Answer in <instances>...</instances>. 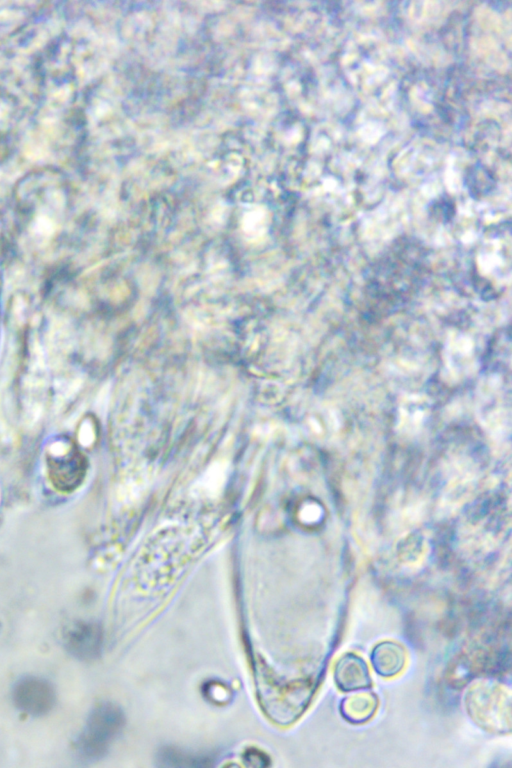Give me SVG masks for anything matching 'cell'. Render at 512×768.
Returning <instances> with one entry per match:
<instances>
[{
  "instance_id": "277c9868",
  "label": "cell",
  "mask_w": 512,
  "mask_h": 768,
  "mask_svg": "<svg viewBox=\"0 0 512 768\" xmlns=\"http://www.w3.org/2000/svg\"><path fill=\"white\" fill-rule=\"evenodd\" d=\"M66 649L81 660H91L99 656L102 647V631L91 622L73 624L65 633Z\"/></svg>"
},
{
  "instance_id": "52a82bcc",
  "label": "cell",
  "mask_w": 512,
  "mask_h": 768,
  "mask_svg": "<svg viewBox=\"0 0 512 768\" xmlns=\"http://www.w3.org/2000/svg\"><path fill=\"white\" fill-rule=\"evenodd\" d=\"M321 515V509L316 504L309 505L307 507V511L305 512V518L309 521H315L318 520V518Z\"/></svg>"
},
{
  "instance_id": "ba28073f",
  "label": "cell",
  "mask_w": 512,
  "mask_h": 768,
  "mask_svg": "<svg viewBox=\"0 0 512 768\" xmlns=\"http://www.w3.org/2000/svg\"><path fill=\"white\" fill-rule=\"evenodd\" d=\"M262 759L263 758L260 752L251 751V752H247L245 755V760L249 761L253 766H262L261 764Z\"/></svg>"
},
{
  "instance_id": "6da1fadb",
  "label": "cell",
  "mask_w": 512,
  "mask_h": 768,
  "mask_svg": "<svg viewBox=\"0 0 512 768\" xmlns=\"http://www.w3.org/2000/svg\"><path fill=\"white\" fill-rule=\"evenodd\" d=\"M124 724L122 712L112 704H101L89 715L77 741V751L85 759H97L108 749Z\"/></svg>"
},
{
  "instance_id": "8992f818",
  "label": "cell",
  "mask_w": 512,
  "mask_h": 768,
  "mask_svg": "<svg viewBox=\"0 0 512 768\" xmlns=\"http://www.w3.org/2000/svg\"><path fill=\"white\" fill-rule=\"evenodd\" d=\"M13 118L10 113V109L5 106V103L0 105V160H3L8 156V152L12 148L13 134Z\"/></svg>"
},
{
  "instance_id": "3957f363",
  "label": "cell",
  "mask_w": 512,
  "mask_h": 768,
  "mask_svg": "<svg viewBox=\"0 0 512 768\" xmlns=\"http://www.w3.org/2000/svg\"><path fill=\"white\" fill-rule=\"evenodd\" d=\"M49 476L54 486L61 491H71L82 481L85 463L82 455L75 449L53 453L47 458Z\"/></svg>"
},
{
  "instance_id": "5b68a950",
  "label": "cell",
  "mask_w": 512,
  "mask_h": 768,
  "mask_svg": "<svg viewBox=\"0 0 512 768\" xmlns=\"http://www.w3.org/2000/svg\"><path fill=\"white\" fill-rule=\"evenodd\" d=\"M428 415V406L424 401H408L400 410L399 430L406 435L417 433Z\"/></svg>"
},
{
  "instance_id": "7a4b0ae2",
  "label": "cell",
  "mask_w": 512,
  "mask_h": 768,
  "mask_svg": "<svg viewBox=\"0 0 512 768\" xmlns=\"http://www.w3.org/2000/svg\"><path fill=\"white\" fill-rule=\"evenodd\" d=\"M12 698L20 711L35 717L47 714L56 702L53 686L48 681L35 676L24 677L17 681L13 687Z\"/></svg>"
}]
</instances>
